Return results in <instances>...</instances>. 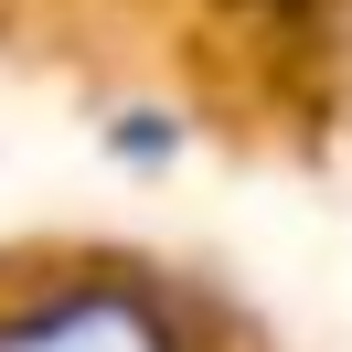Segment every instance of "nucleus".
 Wrapping results in <instances>:
<instances>
[{"instance_id":"1","label":"nucleus","mask_w":352,"mask_h":352,"mask_svg":"<svg viewBox=\"0 0 352 352\" xmlns=\"http://www.w3.org/2000/svg\"><path fill=\"white\" fill-rule=\"evenodd\" d=\"M0 352H182V320L139 278H54L0 309Z\"/></svg>"}]
</instances>
